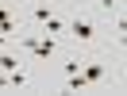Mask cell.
Here are the masks:
<instances>
[{
  "instance_id": "1",
  "label": "cell",
  "mask_w": 127,
  "mask_h": 96,
  "mask_svg": "<svg viewBox=\"0 0 127 96\" xmlns=\"http://www.w3.org/2000/svg\"><path fill=\"white\" fill-rule=\"evenodd\" d=\"M96 19H89V16H65V35H69L77 46H93L96 42Z\"/></svg>"
},
{
  "instance_id": "2",
  "label": "cell",
  "mask_w": 127,
  "mask_h": 96,
  "mask_svg": "<svg viewBox=\"0 0 127 96\" xmlns=\"http://www.w3.org/2000/svg\"><path fill=\"white\" fill-rule=\"evenodd\" d=\"M81 77H85L89 85H96V81L108 77V65H104L100 58H89V62H81Z\"/></svg>"
},
{
  "instance_id": "3",
  "label": "cell",
  "mask_w": 127,
  "mask_h": 96,
  "mask_svg": "<svg viewBox=\"0 0 127 96\" xmlns=\"http://www.w3.org/2000/svg\"><path fill=\"white\" fill-rule=\"evenodd\" d=\"M39 35H65V16H46L39 23Z\"/></svg>"
},
{
  "instance_id": "4",
  "label": "cell",
  "mask_w": 127,
  "mask_h": 96,
  "mask_svg": "<svg viewBox=\"0 0 127 96\" xmlns=\"http://www.w3.org/2000/svg\"><path fill=\"white\" fill-rule=\"evenodd\" d=\"M50 4H54V0H42V4H31V23H42L46 16H54V12H50Z\"/></svg>"
},
{
  "instance_id": "5",
  "label": "cell",
  "mask_w": 127,
  "mask_h": 96,
  "mask_svg": "<svg viewBox=\"0 0 127 96\" xmlns=\"http://www.w3.org/2000/svg\"><path fill=\"white\" fill-rule=\"evenodd\" d=\"M16 65H23V62H19V54H12V50H0V73L16 69Z\"/></svg>"
},
{
  "instance_id": "6",
  "label": "cell",
  "mask_w": 127,
  "mask_h": 96,
  "mask_svg": "<svg viewBox=\"0 0 127 96\" xmlns=\"http://www.w3.org/2000/svg\"><path fill=\"white\" fill-rule=\"evenodd\" d=\"M62 85H65V88H69V92H85V88H89V81H85V77H81V73H69V77H65V81H62Z\"/></svg>"
},
{
  "instance_id": "7",
  "label": "cell",
  "mask_w": 127,
  "mask_h": 96,
  "mask_svg": "<svg viewBox=\"0 0 127 96\" xmlns=\"http://www.w3.org/2000/svg\"><path fill=\"white\" fill-rule=\"evenodd\" d=\"M62 73L69 77V73H81V58H65L62 62Z\"/></svg>"
},
{
  "instance_id": "8",
  "label": "cell",
  "mask_w": 127,
  "mask_h": 96,
  "mask_svg": "<svg viewBox=\"0 0 127 96\" xmlns=\"http://www.w3.org/2000/svg\"><path fill=\"white\" fill-rule=\"evenodd\" d=\"M4 46H8V35H4V31H0V50H4Z\"/></svg>"
},
{
  "instance_id": "9",
  "label": "cell",
  "mask_w": 127,
  "mask_h": 96,
  "mask_svg": "<svg viewBox=\"0 0 127 96\" xmlns=\"http://www.w3.org/2000/svg\"><path fill=\"white\" fill-rule=\"evenodd\" d=\"M23 4H42V0H23Z\"/></svg>"
}]
</instances>
